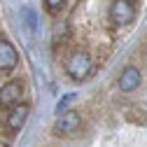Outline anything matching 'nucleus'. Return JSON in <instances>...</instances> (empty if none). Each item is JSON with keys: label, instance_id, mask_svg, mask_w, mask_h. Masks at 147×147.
Segmentation results:
<instances>
[{"label": "nucleus", "instance_id": "1", "mask_svg": "<svg viewBox=\"0 0 147 147\" xmlns=\"http://www.w3.org/2000/svg\"><path fill=\"white\" fill-rule=\"evenodd\" d=\"M91 70H94V61L86 51H75L70 54V59L65 61V72L75 80V82H82L91 75Z\"/></svg>", "mask_w": 147, "mask_h": 147}, {"label": "nucleus", "instance_id": "2", "mask_svg": "<svg viewBox=\"0 0 147 147\" xmlns=\"http://www.w3.org/2000/svg\"><path fill=\"white\" fill-rule=\"evenodd\" d=\"M136 19V5L131 0H112V5H110V21L115 26H128Z\"/></svg>", "mask_w": 147, "mask_h": 147}, {"label": "nucleus", "instance_id": "3", "mask_svg": "<svg viewBox=\"0 0 147 147\" xmlns=\"http://www.w3.org/2000/svg\"><path fill=\"white\" fill-rule=\"evenodd\" d=\"M140 82H142V72L136 65H126L121 70V75H119L117 86H119V91H124V94H131V91H136L140 86Z\"/></svg>", "mask_w": 147, "mask_h": 147}, {"label": "nucleus", "instance_id": "4", "mask_svg": "<svg viewBox=\"0 0 147 147\" xmlns=\"http://www.w3.org/2000/svg\"><path fill=\"white\" fill-rule=\"evenodd\" d=\"M28 112H30V107H28V103H16V105H12L9 107V112H7V131H19V128L26 124V119H28Z\"/></svg>", "mask_w": 147, "mask_h": 147}, {"label": "nucleus", "instance_id": "5", "mask_svg": "<svg viewBox=\"0 0 147 147\" xmlns=\"http://www.w3.org/2000/svg\"><path fill=\"white\" fill-rule=\"evenodd\" d=\"M80 124H82V117L75 112V110H68V112H63V115H59V119H56V133L59 136H70V133H75L77 128H80Z\"/></svg>", "mask_w": 147, "mask_h": 147}, {"label": "nucleus", "instance_id": "6", "mask_svg": "<svg viewBox=\"0 0 147 147\" xmlns=\"http://www.w3.org/2000/svg\"><path fill=\"white\" fill-rule=\"evenodd\" d=\"M21 96H24V86H21L19 80H12V82L0 86V105H9L12 107V105H16L21 100Z\"/></svg>", "mask_w": 147, "mask_h": 147}, {"label": "nucleus", "instance_id": "7", "mask_svg": "<svg viewBox=\"0 0 147 147\" xmlns=\"http://www.w3.org/2000/svg\"><path fill=\"white\" fill-rule=\"evenodd\" d=\"M16 63H19V54H16L14 45L9 40H0V70L9 72L16 68Z\"/></svg>", "mask_w": 147, "mask_h": 147}, {"label": "nucleus", "instance_id": "8", "mask_svg": "<svg viewBox=\"0 0 147 147\" xmlns=\"http://www.w3.org/2000/svg\"><path fill=\"white\" fill-rule=\"evenodd\" d=\"M63 3H65V0H45V5H47V9H49L51 14H56V12L63 7Z\"/></svg>", "mask_w": 147, "mask_h": 147}]
</instances>
